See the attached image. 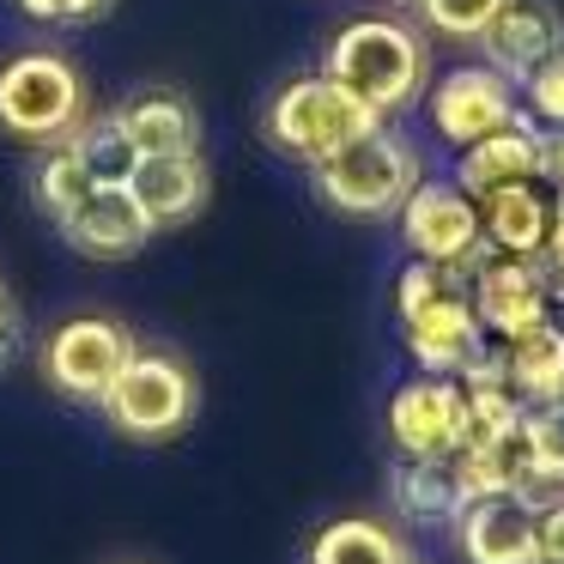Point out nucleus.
Returning a JSON list of instances; mask_svg holds the SVG:
<instances>
[{"instance_id": "nucleus-12", "label": "nucleus", "mask_w": 564, "mask_h": 564, "mask_svg": "<svg viewBox=\"0 0 564 564\" xmlns=\"http://www.w3.org/2000/svg\"><path fill=\"white\" fill-rule=\"evenodd\" d=\"M128 195L147 213L152 231L188 225L207 207V164H200V152H147L128 171Z\"/></svg>"}, {"instance_id": "nucleus-7", "label": "nucleus", "mask_w": 564, "mask_h": 564, "mask_svg": "<svg viewBox=\"0 0 564 564\" xmlns=\"http://www.w3.org/2000/svg\"><path fill=\"white\" fill-rule=\"evenodd\" d=\"M134 352H140L134 334L116 316H74L43 340V377H50V389H62L67 401H104Z\"/></svg>"}, {"instance_id": "nucleus-24", "label": "nucleus", "mask_w": 564, "mask_h": 564, "mask_svg": "<svg viewBox=\"0 0 564 564\" xmlns=\"http://www.w3.org/2000/svg\"><path fill=\"white\" fill-rule=\"evenodd\" d=\"M503 0H419V19H425L437 37H462V43H479V31L491 25Z\"/></svg>"}, {"instance_id": "nucleus-8", "label": "nucleus", "mask_w": 564, "mask_h": 564, "mask_svg": "<svg viewBox=\"0 0 564 564\" xmlns=\"http://www.w3.org/2000/svg\"><path fill=\"white\" fill-rule=\"evenodd\" d=\"M510 116H522V98H516V79H503L491 62H467L449 67V74L431 86V128L449 147H474L491 128H503Z\"/></svg>"}, {"instance_id": "nucleus-26", "label": "nucleus", "mask_w": 564, "mask_h": 564, "mask_svg": "<svg viewBox=\"0 0 564 564\" xmlns=\"http://www.w3.org/2000/svg\"><path fill=\"white\" fill-rule=\"evenodd\" d=\"M443 292H449V280H443L437 261H406L401 280H394V304H401V322L413 316V310H425L431 297H443Z\"/></svg>"}, {"instance_id": "nucleus-11", "label": "nucleus", "mask_w": 564, "mask_h": 564, "mask_svg": "<svg viewBox=\"0 0 564 564\" xmlns=\"http://www.w3.org/2000/svg\"><path fill=\"white\" fill-rule=\"evenodd\" d=\"M55 225H62L67 249H79L86 261H128V256H140V249L159 237L147 225V213L134 207L128 183H98L79 207H67Z\"/></svg>"}, {"instance_id": "nucleus-3", "label": "nucleus", "mask_w": 564, "mask_h": 564, "mask_svg": "<svg viewBox=\"0 0 564 564\" xmlns=\"http://www.w3.org/2000/svg\"><path fill=\"white\" fill-rule=\"evenodd\" d=\"M310 171H316V195L334 213H346V219H389V213H401L406 188L419 183V159L389 128H370V134L346 140L340 152L316 159Z\"/></svg>"}, {"instance_id": "nucleus-22", "label": "nucleus", "mask_w": 564, "mask_h": 564, "mask_svg": "<svg viewBox=\"0 0 564 564\" xmlns=\"http://www.w3.org/2000/svg\"><path fill=\"white\" fill-rule=\"evenodd\" d=\"M74 152L86 159V171H91V183H128V171H134V140L122 134V122H116V110L110 116H86V122L74 128Z\"/></svg>"}, {"instance_id": "nucleus-28", "label": "nucleus", "mask_w": 564, "mask_h": 564, "mask_svg": "<svg viewBox=\"0 0 564 564\" xmlns=\"http://www.w3.org/2000/svg\"><path fill=\"white\" fill-rule=\"evenodd\" d=\"M534 558L540 564H564V498L534 510Z\"/></svg>"}, {"instance_id": "nucleus-2", "label": "nucleus", "mask_w": 564, "mask_h": 564, "mask_svg": "<svg viewBox=\"0 0 564 564\" xmlns=\"http://www.w3.org/2000/svg\"><path fill=\"white\" fill-rule=\"evenodd\" d=\"M86 122V79L67 55L25 50L0 67V134L25 147H55Z\"/></svg>"}, {"instance_id": "nucleus-9", "label": "nucleus", "mask_w": 564, "mask_h": 564, "mask_svg": "<svg viewBox=\"0 0 564 564\" xmlns=\"http://www.w3.org/2000/svg\"><path fill=\"white\" fill-rule=\"evenodd\" d=\"M474 316L498 340H516V334L552 322V273L528 256L486 249V261L474 268Z\"/></svg>"}, {"instance_id": "nucleus-30", "label": "nucleus", "mask_w": 564, "mask_h": 564, "mask_svg": "<svg viewBox=\"0 0 564 564\" xmlns=\"http://www.w3.org/2000/svg\"><path fill=\"white\" fill-rule=\"evenodd\" d=\"M546 261H552V280L564 292V188L552 195V231H546Z\"/></svg>"}, {"instance_id": "nucleus-17", "label": "nucleus", "mask_w": 564, "mask_h": 564, "mask_svg": "<svg viewBox=\"0 0 564 564\" xmlns=\"http://www.w3.org/2000/svg\"><path fill=\"white\" fill-rule=\"evenodd\" d=\"M479 213V243L498 249V256H528L540 261L546 256V231H552V200L540 195L534 183H503L474 195Z\"/></svg>"}, {"instance_id": "nucleus-32", "label": "nucleus", "mask_w": 564, "mask_h": 564, "mask_svg": "<svg viewBox=\"0 0 564 564\" xmlns=\"http://www.w3.org/2000/svg\"><path fill=\"white\" fill-rule=\"evenodd\" d=\"M13 340H19V328H7V334H0V365L13 358Z\"/></svg>"}, {"instance_id": "nucleus-27", "label": "nucleus", "mask_w": 564, "mask_h": 564, "mask_svg": "<svg viewBox=\"0 0 564 564\" xmlns=\"http://www.w3.org/2000/svg\"><path fill=\"white\" fill-rule=\"evenodd\" d=\"M19 13L43 19V25H86V19L110 13V0H19Z\"/></svg>"}, {"instance_id": "nucleus-33", "label": "nucleus", "mask_w": 564, "mask_h": 564, "mask_svg": "<svg viewBox=\"0 0 564 564\" xmlns=\"http://www.w3.org/2000/svg\"><path fill=\"white\" fill-rule=\"evenodd\" d=\"M401 564H406V558H401Z\"/></svg>"}, {"instance_id": "nucleus-18", "label": "nucleus", "mask_w": 564, "mask_h": 564, "mask_svg": "<svg viewBox=\"0 0 564 564\" xmlns=\"http://www.w3.org/2000/svg\"><path fill=\"white\" fill-rule=\"evenodd\" d=\"M503 358V382H510L516 401H540V406H564V328L558 322H540V328L498 340Z\"/></svg>"}, {"instance_id": "nucleus-20", "label": "nucleus", "mask_w": 564, "mask_h": 564, "mask_svg": "<svg viewBox=\"0 0 564 564\" xmlns=\"http://www.w3.org/2000/svg\"><path fill=\"white\" fill-rule=\"evenodd\" d=\"M389 491L401 503V516H413V522H455V510H462V486H455L449 462H413V455H401L389 474Z\"/></svg>"}, {"instance_id": "nucleus-10", "label": "nucleus", "mask_w": 564, "mask_h": 564, "mask_svg": "<svg viewBox=\"0 0 564 564\" xmlns=\"http://www.w3.org/2000/svg\"><path fill=\"white\" fill-rule=\"evenodd\" d=\"M462 413L467 394L455 377H413L394 389L389 401V431L394 449L413 455V462H449L462 449Z\"/></svg>"}, {"instance_id": "nucleus-31", "label": "nucleus", "mask_w": 564, "mask_h": 564, "mask_svg": "<svg viewBox=\"0 0 564 564\" xmlns=\"http://www.w3.org/2000/svg\"><path fill=\"white\" fill-rule=\"evenodd\" d=\"M7 328H19V322H13V304H7V285H0V334Z\"/></svg>"}, {"instance_id": "nucleus-1", "label": "nucleus", "mask_w": 564, "mask_h": 564, "mask_svg": "<svg viewBox=\"0 0 564 564\" xmlns=\"http://www.w3.org/2000/svg\"><path fill=\"white\" fill-rule=\"evenodd\" d=\"M352 98H365L377 116H394L406 104H419L431 79V55H425V37H419L406 19H352L340 25V37L328 43V67Z\"/></svg>"}, {"instance_id": "nucleus-4", "label": "nucleus", "mask_w": 564, "mask_h": 564, "mask_svg": "<svg viewBox=\"0 0 564 564\" xmlns=\"http://www.w3.org/2000/svg\"><path fill=\"white\" fill-rule=\"evenodd\" d=\"M370 128H382V116L365 98H352L334 74H297L268 104V140L285 159H304V164L340 152L346 140L370 134Z\"/></svg>"}, {"instance_id": "nucleus-13", "label": "nucleus", "mask_w": 564, "mask_h": 564, "mask_svg": "<svg viewBox=\"0 0 564 564\" xmlns=\"http://www.w3.org/2000/svg\"><path fill=\"white\" fill-rule=\"evenodd\" d=\"M479 43H486V62L503 79H528L546 55L564 50V19L552 0H503L491 25L479 31Z\"/></svg>"}, {"instance_id": "nucleus-16", "label": "nucleus", "mask_w": 564, "mask_h": 564, "mask_svg": "<svg viewBox=\"0 0 564 564\" xmlns=\"http://www.w3.org/2000/svg\"><path fill=\"white\" fill-rule=\"evenodd\" d=\"M503 183H540L534 116H510V122L491 128L486 140L462 147V164H455V188H462V195H486V188H503Z\"/></svg>"}, {"instance_id": "nucleus-29", "label": "nucleus", "mask_w": 564, "mask_h": 564, "mask_svg": "<svg viewBox=\"0 0 564 564\" xmlns=\"http://www.w3.org/2000/svg\"><path fill=\"white\" fill-rule=\"evenodd\" d=\"M540 176L564 188V128H540Z\"/></svg>"}, {"instance_id": "nucleus-25", "label": "nucleus", "mask_w": 564, "mask_h": 564, "mask_svg": "<svg viewBox=\"0 0 564 564\" xmlns=\"http://www.w3.org/2000/svg\"><path fill=\"white\" fill-rule=\"evenodd\" d=\"M522 98H528V116H534V122L564 128V50L546 55V62L522 79Z\"/></svg>"}, {"instance_id": "nucleus-6", "label": "nucleus", "mask_w": 564, "mask_h": 564, "mask_svg": "<svg viewBox=\"0 0 564 564\" xmlns=\"http://www.w3.org/2000/svg\"><path fill=\"white\" fill-rule=\"evenodd\" d=\"M401 237L413 249V261H437L443 280L467 273L486 261V243H479V213L474 195H462L455 183H413L401 200Z\"/></svg>"}, {"instance_id": "nucleus-5", "label": "nucleus", "mask_w": 564, "mask_h": 564, "mask_svg": "<svg viewBox=\"0 0 564 564\" xmlns=\"http://www.w3.org/2000/svg\"><path fill=\"white\" fill-rule=\"evenodd\" d=\"M98 406L110 413V425L122 431V437L171 443L176 431H188V419H195V377H188V365L171 352H134Z\"/></svg>"}, {"instance_id": "nucleus-21", "label": "nucleus", "mask_w": 564, "mask_h": 564, "mask_svg": "<svg viewBox=\"0 0 564 564\" xmlns=\"http://www.w3.org/2000/svg\"><path fill=\"white\" fill-rule=\"evenodd\" d=\"M401 558H406L401 540L382 522H370V516H340L310 546V564H401Z\"/></svg>"}, {"instance_id": "nucleus-23", "label": "nucleus", "mask_w": 564, "mask_h": 564, "mask_svg": "<svg viewBox=\"0 0 564 564\" xmlns=\"http://www.w3.org/2000/svg\"><path fill=\"white\" fill-rule=\"evenodd\" d=\"M91 188H98V183H91L86 159L74 152V140H55V147H43V159H37V207L50 213V219H62L67 207H79Z\"/></svg>"}, {"instance_id": "nucleus-14", "label": "nucleus", "mask_w": 564, "mask_h": 564, "mask_svg": "<svg viewBox=\"0 0 564 564\" xmlns=\"http://www.w3.org/2000/svg\"><path fill=\"white\" fill-rule=\"evenodd\" d=\"M401 328H406V352L419 358V370H425V377H455V370H462L467 358L486 346V328H479L474 304H467L462 292L431 297V304L413 310Z\"/></svg>"}, {"instance_id": "nucleus-19", "label": "nucleus", "mask_w": 564, "mask_h": 564, "mask_svg": "<svg viewBox=\"0 0 564 564\" xmlns=\"http://www.w3.org/2000/svg\"><path fill=\"white\" fill-rule=\"evenodd\" d=\"M116 122L134 140L140 159H147V152H200V116L183 91H164V86L140 91V98H128L122 110H116Z\"/></svg>"}, {"instance_id": "nucleus-15", "label": "nucleus", "mask_w": 564, "mask_h": 564, "mask_svg": "<svg viewBox=\"0 0 564 564\" xmlns=\"http://www.w3.org/2000/svg\"><path fill=\"white\" fill-rule=\"evenodd\" d=\"M467 564H540L534 558V510L510 491L498 498H467L455 510Z\"/></svg>"}]
</instances>
